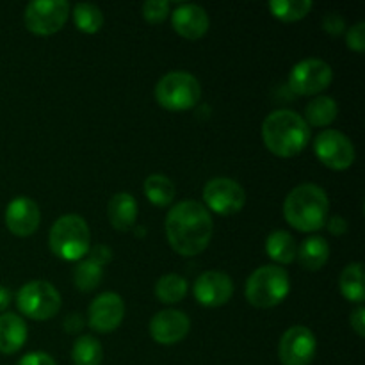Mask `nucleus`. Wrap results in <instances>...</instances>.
Masks as SVG:
<instances>
[{"label":"nucleus","instance_id":"412c9836","mask_svg":"<svg viewBox=\"0 0 365 365\" xmlns=\"http://www.w3.org/2000/svg\"><path fill=\"white\" fill-rule=\"evenodd\" d=\"M337 114V102L331 96H316V98L307 103L303 120L307 121V125H312V127H328L330 123H334Z\"/></svg>","mask_w":365,"mask_h":365},{"label":"nucleus","instance_id":"dca6fc26","mask_svg":"<svg viewBox=\"0 0 365 365\" xmlns=\"http://www.w3.org/2000/svg\"><path fill=\"white\" fill-rule=\"evenodd\" d=\"M41 221L39 207L34 200L29 196H16L11 200L6 209V227L9 228L11 234L18 237H29L34 234Z\"/></svg>","mask_w":365,"mask_h":365},{"label":"nucleus","instance_id":"f3484780","mask_svg":"<svg viewBox=\"0 0 365 365\" xmlns=\"http://www.w3.org/2000/svg\"><path fill=\"white\" fill-rule=\"evenodd\" d=\"M175 32L185 39H200L209 31V14L202 6L182 4L171 14Z\"/></svg>","mask_w":365,"mask_h":365},{"label":"nucleus","instance_id":"c9c22d12","mask_svg":"<svg viewBox=\"0 0 365 365\" xmlns=\"http://www.w3.org/2000/svg\"><path fill=\"white\" fill-rule=\"evenodd\" d=\"M82 327H84V319H82L78 314L73 312L64 319V330H66L68 334H78V331L82 330Z\"/></svg>","mask_w":365,"mask_h":365},{"label":"nucleus","instance_id":"4c0bfd02","mask_svg":"<svg viewBox=\"0 0 365 365\" xmlns=\"http://www.w3.org/2000/svg\"><path fill=\"white\" fill-rule=\"evenodd\" d=\"M9 303H11V292L7 291L6 287H2V285H0V312H4V310L7 309V307H9Z\"/></svg>","mask_w":365,"mask_h":365},{"label":"nucleus","instance_id":"4468645a","mask_svg":"<svg viewBox=\"0 0 365 365\" xmlns=\"http://www.w3.org/2000/svg\"><path fill=\"white\" fill-rule=\"evenodd\" d=\"M234 294V282L227 273L221 271H207L200 274L195 282V298L200 305L217 309L227 305Z\"/></svg>","mask_w":365,"mask_h":365},{"label":"nucleus","instance_id":"c85d7f7f","mask_svg":"<svg viewBox=\"0 0 365 365\" xmlns=\"http://www.w3.org/2000/svg\"><path fill=\"white\" fill-rule=\"evenodd\" d=\"M103 267L93 260H81L73 271V284L81 292H91L100 285L103 278Z\"/></svg>","mask_w":365,"mask_h":365},{"label":"nucleus","instance_id":"cd10ccee","mask_svg":"<svg viewBox=\"0 0 365 365\" xmlns=\"http://www.w3.org/2000/svg\"><path fill=\"white\" fill-rule=\"evenodd\" d=\"M314 4L310 0H273L269 2V11L274 18L282 21H298L312 11Z\"/></svg>","mask_w":365,"mask_h":365},{"label":"nucleus","instance_id":"423d86ee","mask_svg":"<svg viewBox=\"0 0 365 365\" xmlns=\"http://www.w3.org/2000/svg\"><path fill=\"white\" fill-rule=\"evenodd\" d=\"M155 98L168 110H189L202 98V86L187 71H170L157 82Z\"/></svg>","mask_w":365,"mask_h":365},{"label":"nucleus","instance_id":"e433bc0d","mask_svg":"<svg viewBox=\"0 0 365 365\" xmlns=\"http://www.w3.org/2000/svg\"><path fill=\"white\" fill-rule=\"evenodd\" d=\"M328 230L334 235H344L348 232V223L342 216H334L328 221Z\"/></svg>","mask_w":365,"mask_h":365},{"label":"nucleus","instance_id":"9d476101","mask_svg":"<svg viewBox=\"0 0 365 365\" xmlns=\"http://www.w3.org/2000/svg\"><path fill=\"white\" fill-rule=\"evenodd\" d=\"M203 200L212 212L220 216H234L245 207L246 192L239 182L227 177H217L205 184Z\"/></svg>","mask_w":365,"mask_h":365},{"label":"nucleus","instance_id":"a211bd4d","mask_svg":"<svg viewBox=\"0 0 365 365\" xmlns=\"http://www.w3.org/2000/svg\"><path fill=\"white\" fill-rule=\"evenodd\" d=\"M107 217L116 230L127 232L134 228L138 220V202L128 192H116L107 205Z\"/></svg>","mask_w":365,"mask_h":365},{"label":"nucleus","instance_id":"2f4dec72","mask_svg":"<svg viewBox=\"0 0 365 365\" xmlns=\"http://www.w3.org/2000/svg\"><path fill=\"white\" fill-rule=\"evenodd\" d=\"M323 29L331 36H341L346 31V21L344 18L339 13H328L323 18Z\"/></svg>","mask_w":365,"mask_h":365},{"label":"nucleus","instance_id":"f03ea898","mask_svg":"<svg viewBox=\"0 0 365 365\" xmlns=\"http://www.w3.org/2000/svg\"><path fill=\"white\" fill-rule=\"evenodd\" d=\"M262 141L277 157L298 155L310 141V128L303 116L289 109L273 110L262 123Z\"/></svg>","mask_w":365,"mask_h":365},{"label":"nucleus","instance_id":"473e14b6","mask_svg":"<svg viewBox=\"0 0 365 365\" xmlns=\"http://www.w3.org/2000/svg\"><path fill=\"white\" fill-rule=\"evenodd\" d=\"M16 365H57L56 360L48 355V353L43 351H34V353H27L25 356H21L18 360Z\"/></svg>","mask_w":365,"mask_h":365},{"label":"nucleus","instance_id":"20e7f679","mask_svg":"<svg viewBox=\"0 0 365 365\" xmlns=\"http://www.w3.org/2000/svg\"><path fill=\"white\" fill-rule=\"evenodd\" d=\"M50 250L56 257L66 262H77L86 257L91 248L89 227L77 214L61 216L53 223L48 234Z\"/></svg>","mask_w":365,"mask_h":365},{"label":"nucleus","instance_id":"f257e3e1","mask_svg":"<svg viewBox=\"0 0 365 365\" xmlns=\"http://www.w3.org/2000/svg\"><path fill=\"white\" fill-rule=\"evenodd\" d=\"M212 217L207 207L195 200H185L168 212V242L180 255H200L212 239Z\"/></svg>","mask_w":365,"mask_h":365},{"label":"nucleus","instance_id":"b1692460","mask_svg":"<svg viewBox=\"0 0 365 365\" xmlns=\"http://www.w3.org/2000/svg\"><path fill=\"white\" fill-rule=\"evenodd\" d=\"M145 195L155 207H168L175 200L177 189L166 175H150L145 180Z\"/></svg>","mask_w":365,"mask_h":365},{"label":"nucleus","instance_id":"bb28decb","mask_svg":"<svg viewBox=\"0 0 365 365\" xmlns=\"http://www.w3.org/2000/svg\"><path fill=\"white\" fill-rule=\"evenodd\" d=\"M73 21L84 34H96L103 27V14L95 4L81 2L73 6Z\"/></svg>","mask_w":365,"mask_h":365},{"label":"nucleus","instance_id":"aec40b11","mask_svg":"<svg viewBox=\"0 0 365 365\" xmlns=\"http://www.w3.org/2000/svg\"><path fill=\"white\" fill-rule=\"evenodd\" d=\"M296 257L307 271H319L330 259V246L324 237L312 235L302 242Z\"/></svg>","mask_w":365,"mask_h":365},{"label":"nucleus","instance_id":"f8f14e48","mask_svg":"<svg viewBox=\"0 0 365 365\" xmlns=\"http://www.w3.org/2000/svg\"><path fill=\"white\" fill-rule=\"evenodd\" d=\"M317 351V342L307 327H292L282 335L278 356L284 365H310Z\"/></svg>","mask_w":365,"mask_h":365},{"label":"nucleus","instance_id":"4be33fe9","mask_svg":"<svg viewBox=\"0 0 365 365\" xmlns=\"http://www.w3.org/2000/svg\"><path fill=\"white\" fill-rule=\"evenodd\" d=\"M266 252L274 262L278 264H291L294 262L298 246H296L294 237L285 230L271 232L266 241Z\"/></svg>","mask_w":365,"mask_h":365},{"label":"nucleus","instance_id":"39448f33","mask_svg":"<svg viewBox=\"0 0 365 365\" xmlns=\"http://www.w3.org/2000/svg\"><path fill=\"white\" fill-rule=\"evenodd\" d=\"M291 292V280L284 267L262 266L246 280V299L257 309H271L284 302Z\"/></svg>","mask_w":365,"mask_h":365},{"label":"nucleus","instance_id":"5701e85b","mask_svg":"<svg viewBox=\"0 0 365 365\" xmlns=\"http://www.w3.org/2000/svg\"><path fill=\"white\" fill-rule=\"evenodd\" d=\"M341 292L348 302L362 305L365 299L364 291V266L360 262L349 264L341 274Z\"/></svg>","mask_w":365,"mask_h":365},{"label":"nucleus","instance_id":"c756f323","mask_svg":"<svg viewBox=\"0 0 365 365\" xmlns=\"http://www.w3.org/2000/svg\"><path fill=\"white\" fill-rule=\"evenodd\" d=\"M143 16L148 24L159 25L170 16V2L166 0H148L143 4Z\"/></svg>","mask_w":365,"mask_h":365},{"label":"nucleus","instance_id":"2eb2a0df","mask_svg":"<svg viewBox=\"0 0 365 365\" xmlns=\"http://www.w3.org/2000/svg\"><path fill=\"white\" fill-rule=\"evenodd\" d=\"M191 321L180 310H160L150 321V335L163 346H173L184 341L189 334Z\"/></svg>","mask_w":365,"mask_h":365},{"label":"nucleus","instance_id":"6ab92c4d","mask_svg":"<svg viewBox=\"0 0 365 365\" xmlns=\"http://www.w3.org/2000/svg\"><path fill=\"white\" fill-rule=\"evenodd\" d=\"M27 342V324L16 314L0 316V353L13 355Z\"/></svg>","mask_w":365,"mask_h":365},{"label":"nucleus","instance_id":"9b49d317","mask_svg":"<svg viewBox=\"0 0 365 365\" xmlns=\"http://www.w3.org/2000/svg\"><path fill=\"white\" fill-rule=\"evenodd\" d=\"M334 81V71L330 64L321 59L299 61L289 73V88L296 95H317L324 91Z\"/></svg>","mask_w":365,"mask_h":365},{"label":"nucleus","instance_id":"a878e982","mask_svg":"<svg viewBox=\"0 0 365 365\" xmlns=\"http://www.w3.org/2000/svg\"><path fill=\"white\" fill-rule=\"evenodd\" d=\"M189 284L180 274H164L155 284V294L163 303H178L187 294Z\"/></svg>","mask_w":365,"mask_h":365},{"label":"nucleus","instance_id":"72a5a7b5","mask_svg":"<svg viewBox=\"0 0 365 365\" xmlns=\"http://www.w3.org/2000/svg\"><path fill=\"white\" fill-rule=\"evenodd\" d=\"M110 259H113V252L103 245H96L95 248L91 250V257H89V260H93V262L98 264V266L102 267L106 266L107 262H110Z\"/></svg>","mask_w":365,"mask_h":365},{"label":"nucleus","instance_id":"ddd939ff","mask_svg":"<svg viewBox=\"0 0 365 365\" xmlns=\"http://www.w3.org/2000/svg\"><path fill=\"white\" fill-rule=\"evenodd\" d=\"M125 317V303L116 292H103L96 296L88 310V323L98 334H110Z\"/></svg>","mask_w":365,"mask_h":365},{"label":"nucleus","instance_id":"0eeeda50","mask_svg":"<svg viewBox=\"0 0 365 365\" xmlns=\"http://www.w3.org/2000/svg\"><path fill=\"white\" fill-rule=\"evenodd\" d=\"M16 305L29 319L46 321L61 310V294L48 282L32 280L18 291Z\"/></svg>","mask_w":365,"mask_h":365},{"label":"nucleus","instance_id":"1a4fd4ad","mask_svg":"<svg viewBox=\"0 0 365 365\" xmlns=\"http://www.w3.org/2000/svg\"><path fill=\"white\" fill-rule=\"evenodd\" d=\"M314 152H316L319 163L330 168L334 171H344L351 168L355 163V146L351 139L339 130H323L316 138L314 143Z\"/></svg>","mask_w":365,"mask_h":365},{"label":"nucleus","instance_id":"393cba45","mask_svg":"<svg viewBox=\"0 0 365 365\" xmlns=\"http://www.w3.org/2000/svg\"><path fill=\"white\" fill-rule=\"evenodd\" d=\"M71 359L75 365H100L103 359L102 344L93 335H81L71 349Z\"/></svg>","mask_w":365,"mask_h":365},{"label":"nucleus","instance_id":"7c9ffc66","mask_svg":"<svg viewBox=\"0 0 365 365\" xmlns=\"http://www.w3.org/2000/svg\"><path fill=\"white\" fill-rule=\"evenodd\" d=\"M346 45L348 48L355 50V52H364L365 50V24L359 21L356 25H353L351 29H348L346 32Z\"/></svg>","mask_w":365,"mask_h":365},{"label":"nucleus","instance_id":"7ed1b4c3","mask_svg":"<svg viewBox=\"0 0 365 365\" xmlns=\"http://www.w3.org/2000/svg\"><path fill=\"white\" fill-rule=\"evenodd\" d=\"M330 202L319 185L302 184L292 189L284 203V216L299 232H317L327 225Z\"/></svg>","mask_w":365,"mask_h":365},{"label":"nucleus","instance_id":"6e6552de","mask_svg":"<svg viewBox=\"0 0 365 365\" xmlns=\"http://www.w3.org/2000/svg\"><path fill=\"white\" fill-rule=\"evenodd\" d=\"M70 14L66 0H34L25 7V27L38 36H52L64 27Z\"/></svg>","mask_w":365,"mask_h":365},{"label":"nucleus","instance_id":"f704fd0d","mask_svg":"<svg viewBox=\"0 0 365 365\" xmlns=\"http://www.w3.org/2000/svg\"><path fill=\"white\" fill-rule=\"evenodd\" d=\"M349 323H351V328L356 331L359 337H364L365 335V309L364 305H360L355 312L349 317Z\"/></svg>","mask_w":365,"mask_h":365}]
</instances>
